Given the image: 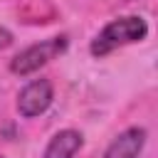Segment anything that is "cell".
I'll use <instances>...</instances> for the list:
<instances>
[{
	"mask_svg": "<svg viewBox=\"0 0 158 158\" xmlns=\"http://www.w3.org/2000/svg\"><path fill=\"white\" fill-rule=\"evenodd\" d=\"M0 158H2V156H0Z\"/></svg>",
	"mask_w": 158,
	"mask_h": 158,
	"instance_id": "52a82bcc",
	"label": "cell"
},
{
	"mask_svg": "<svg viewBox=\"0 0 158 158\" xmlns=\"http://www.w3.org/2000/svg\"><path fill=\"white\" fill-rule=\"evenodd\" d=\"M146 35H148V25H146L143 17H138V15L116 17L99 30V35L91 40L89 49H91L94 57H106L123 44H133V42L146 40Z\"/></svg>",
	"mask_w": 158,
	"mask_h": 158,
	"instance_id": "6da1fadb",
	"label": "cell"
},
{
	"mask_svg": "<svg viewBox=\"0 0 158 158\" xmlns=\"http://www.w3.org/2000/svg\"><path fill=\"white\" fill-rule=\"evenodd\" d=\"M84 136L74 128H64L59 133H54L42 153V158H74V153L81 148Z\"/></svg>",
	"mask_w": 158,
	"mask_h": 158,
	"instance_id": "5b68a950",
	"label": "cell"
},
{
	"mask_svg": "<svg viewBox=\"0 0 158 158\" xmlns=\"http://www.w3.org/2000/svg\"><path fill=\"white\" fill-rule=\"evenodd\" d=\"M146 138H148L146 128L131 126V128L121 131L109 143V148L104 151V158H141L143 146H146Z\"/></svg>",
	"mask_w": 158,
	"mask_h": 158,
	"instance_id": "277c9868",
	"label": "cell"
},
{
	"mask_svg": "<svg viewBox=\"0 0 158 158\" xmlns=\"http://www.w3.org/2000/svg\"><path fill=\"white\" fill-rule=\"evenodd\" d=\"M54 101V86L49 79H32L30 84H25L17 94V111L22 118H35L40 114H44Z\"/></svg>",
	"mask_w": 158,
	"mask_h": 158,
	"instance_id": "3957f363",
	"label": "cell"
},
{
	"mask_svg": "<svg viewBox=\"0 0 158 158\" xmlns=\"http://www.w3.org/2000/svg\"><path fill=\"white\" fill-rule=\"evenodd\" d=\"M12 44V35L5 30V27H0V49H5V47H10Z\"/></svg>",
	"mask_w": 158,
	"mask_h": 158,
	"instance_id": "8992f818",
	"label": "cell"
},
{
	"mask_svg": "<svg viewBox=\"0 0 158 158\" xmlns=\"http://www.w3.org/2000/svg\"><path fill=\"white\" fill-rule=\"evenodd\" d=\"M64 49H67V37H49L44 42L30 44L10 59V72L17 77H27L40 67L49 64L52 59H57L59 54H64Z\"/></svg>",
	"mask_w": 158,
	"mask_h": 158,
	"instance_id": "7a4b0ae2",
	"label": "cell"
}]
</instances>
